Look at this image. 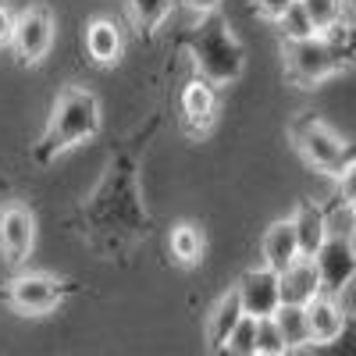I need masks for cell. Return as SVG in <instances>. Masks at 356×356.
I'll return each mask as SVG.
<instances>
[{
    "label": "cell",
    "mask_w": 356,
    "mask_h": 356,
    "mask_svg": "<svg viewBox=\"0 0 356 356\" xmlns=\"http://www.w3.org/2000/svg\"><path fill=\"white\" fill-rule=\"evenodd\" d=\"M278 36H282V43H307V40L317 36V29H314V22H310V15L300 0H296L289 8V15L278 22Z\"/></svg>",
    "instance_id": "cell-21"
},
{
    "label": "cell",
    "mask_w": 356,
    "mask_h": 356,
    "mask_svg": "<svg viewBox=\"0 0 356 356\" xmlns=\"http://www.w3.org/2000/svg\"><path fill=\"white\" fill-rule=\"evenodd\" d=\"M146 136L150 132L129 139L111 157L100 186L79 211L82 239L107 260L125 257L136 243L150 235V214L139 196V150L146 146Z\"/></svg>",
    "instance_id": "cell-1"
},
{
    "label": "cell",
    "mask_w": 356,
    "mask_h": 356,
    "mask_svg": "<svg viewBox=\"0 0 356 356\" xmlns=\"http://www.w3.org/2000/svg\"><path fill=\"white\" fill-rule=\"evenodd\" d=\"M15 29H18V15H11L8 4H0V47L15 43Z\"/></svg>",
    "instance_id": "cell-27"
},
{
    "label": "cell",
    "mask_w": 356,
    "mask_h": 356,
    "mask_svg": "<svg viewBox=\"0 0 356 356\" xmlns=\"http://www.w3.org/2000/svg\"><path fill=\"white\" fill-rule=\"evenodd\" d=\"M300 4L307 8L317 36H332L342 25V0H300Z\"/></svg>",
    "instance_id": "cell-22"
},
{
    "label": "cell",
    "mask_w": 356,
    "mask_h": 356,
    "mask_svg": "<svg viewBox=\"0 0 356 356\" xmlns=\"http://www.w3.org/2000/svg\"><path fill=\"white\" fill-rule=\"evenodd\" d=\"M257 356H289L285 335H282V328H278L275 317L257 321Z\"/></svg>",
    "instance_id": "cell-24"
},
{
    "label": "cell",
    "mask_w": 356,
    "mask_h": 356,
    "mask_svg": "<svg viewBox=\"0 0 356 356\" xmlns=\"http://www.w3.org/2000/svg\"><path fill=\"white\" fill-rule=\"evenodd\" d=\"M178 107H182V129L189 136L211 132L214 114H218V93H214V86L207 82L203 75H193L182 86V93H178Z\"/></svg>",
    "instance_id": "cell-10"
},
{
    "label": "cell",
    "mask_w": 356,
    "mask_h": 356,
    "mask_svg": "<svg viewBox=\"0 0 356 356\" xmlns=\"http://www.w3.org/2000/svg\"><path fill=\"white\" fill-rule=\"evenodd\" d=\"M335 200H342V203H353V200H356V164L339 178V196H335Z\"/></svg>",
    "instance_id": "cell-28"
},
{
    "label": "cell",
    "mask_w": 356,
    "mask_h": 356,
    "mask_svg": "<svg viewBox=\"0 0 356 356\" xmlns=\"http://www.w3.org/2000/svg\"><path fill=\"white\" fill-rule=\"evenodd\" d=\"M346 25H339L332 36H314L307 43H282V57H285V79L300 89H310L324 79H332L335 72H342L356 50L346 43L349 33H342Z\"/></svg>",
    "instance_id": "cell-4"
},
{
    "label": "cell",
    "mask_w": 356,
    "mask_h": 356,
    "mask_svg": "<svg viewBox=\"0 0 356 356\" xmlns=\"http://www.w3.org/2000/svg\"><path fill=\"white\" fill-rule=\"evenodd\" d=\"M225 356H257V321L253 317H243V324L232 332Z\"/></svg>",
    "instance_id": "cell-25"
},
{
    "label": "cell",
    "mask_w": 356,
    "mask_h": 356,
    "mask_svg": "<svg viewBox=\"0 0 356 356\" xmlns=\"http://www.w3.org/2000/svg\"><path fill=\"white\" fill-rule=\"evenodd\" d=\"M182 4H186L189 11H196L200 18H207V15L221 11V0H182Z\"/></svg>",
    "instance_id": "cell-29"
},
{
    "label": "cell",
    "mask_w": 356,
    "mask_h": 356,
    "mask_svg": "<svg viewBox=\"0 0 356 356\" xmlns=\"http://www.w3.org/2000/svg\"><path fill=\"white\" fill-rule=\"evenodd\" d=\"M72 292H75L72 282H61V278L43 275V271H29V275L11 278L4 289H0V300H4L8 307H15L18 314H50Z\"/></svg>",
    "instance_id": "cell-6"
},
{
    "label": "cell",
    "mask_w": 356,
    "mask_h": 356,
    "mask_svg": "<svg viewBox=\"0 0 356 356\" xmlns=\"http://www.w3.org/2000/svg\"><path fill=\"white\" fill-rule=\"evenodd\" d=\"M178 47L189 50L196 75H203L211 86H232L246 68V50L232 36V25L221 11L200 18L193 29H182Z\"/></svg>",
    "instance_id": "cell-3"
},
{
    "label": "cell",
    "mask_w": 356,
    "mask_h": 356,
    "mask_svg": "<svg viewBox=\"0 0 356 356\" xmlns=\"http://www.w3.org/2000/svg\"><path fill=\"white\" fill-rule=\"evenodd\" d=\"M292 146L303 154V161L332 178H342L356 164V143L342 139L332 125H324L317 114H300L289 125Z\"/></svg>",
    "instance_id": "cell-5"
},
{
    "label": "cell",
    "mask_w": 356,
    "mask_h": 356,
    "mask_svg": "<svg viewBox=\"0 0 356 356\" xmlns=\"http://www.w3.org/2000/svg\"><path fill=\"white\" fill-rule=\"evenodd\" d=\"M349 246H353V257H356V232L349 235Z\"/></svg>",
    "instance_id": "cell-30"
},
{
    "label": "cell",
    "mask_w": 356,
    "mask_h": 356,
    "mask_svg": "<svg viewBox=\"0 0 356 356\" xmlns=\"http://www.w3.org/2000/svg\"><path fill=\"white\" fill-rule=\"evenodd\" d=\"M36 243V218L29 207L22 203H8L0 211V250H4L8 264H22L29 253H33Z\"/></svg>",
    "instance_id": "cell-11"
},
{
    "label": "cell",
    "mask_w": 356,
    "mask_h": 356,
    "mask_svg": "<svg viewBox=\"0 0 356 356\" xmlns=\"http://www.w3.org/2000/svg\"><path fill=\"white\" fill-rule=\"evenodd\" d=\"M129 4V18L136 25V33L143 40H154V33L164 25V18L171 15L175 0H125Z\"/></svg>",
    "instance_id": "cell-18"
},
{
    "label": "cell",
    "mask_w": 356,
    "mask_h": 356,
    "mask_svg": "<svg viewBox=\"0 0 356 356\" xmlns=\"http://www.w3.org/2000/svg\"><path fill=\"white\" fill-rule=\"evenodd\" d=\"M260 257H264V267H271V271H289V267L300 260V239H296V225L292 218L285 221H275L271 228L264 232V239H260Z\"/></svg>",
    "instance_id": "cell-14"
},
{
    "label": "cell",
    "mask_w": 356,
    "mask_h": 356,
    "mask_svg": "<svg viewBox=\"0 0 356 356\" xmlns=\"http://www.w3.org/2000/svg\"><path fill=\"white\" fill-rule=\"evenodd\" d=\"M307 353L310 356H356V314L349 310V321H346V328H342L339 339L314 342V346H307Z\"/></svg>",
    "instance_id": "cell-23"
},
{
    "label": "cell",
    "mask_w": 356,
    "mask_h": 356,
    "mask_svg": "<svg viewBox=\"0 0 356 356\" xmlns=\"http://www.w3.org/2000/svg\"><path fill=\"white\" fill-rule=\"evenodd\" d=\"M314 264H317L324 296H335V300L356 278V257H353V246H349L346 235H332V239L324 243V250L314 257Z\"/></svg>",
    "instance_id": "cell-9"
},
{
    "label": "cell",
    "mask_w": 356,
    "mask_h": 356,
    "mask_svg": "<svg viewBox=\"0 0 356 356\" xmlns=\"http://www.w3.org/2000/svg\"><path fill=\"white\" fill-rule=\"evenodd\" d=\"M86 50L97 65H118L122 57V33L107 18H93L86 25Z\"/></svg>",
    "instance_id": "cell-17"
},
{
    "label": "cell",
    "mask_w": 356,
    "mask_h": 356,
    "mask_svg": "<svg viewBox=\"0 0 356 356\" xmlns=\"http://www.w3.org/2000/svg\"><path fill=\"white\" fill-rule=\"evenodd\" d=\"M97 136H100V100L82 86H65L50 107V122L40 143L33 146V161L50 164L61 154H68L72 146L97 139Z\"/></svg>",
    "instance_id": "cell-2"
},
{
    "label": "cell",
    "mask_w": 356,
    "mask_h": 356,
    "mask_svg": "<svg viewBox=\"0 0 356 356\" xmlns=\"http://www.w3.org/2000/svg\"><path fill=\"white\" fill-rule=\"evenodd\" d=\"M296 4V0H253V11L260 15V18H267V22H282L285 15H289V8Z\"/></svg>",
    "instance_id": "cell-26"
},
{
    "label": "cell",
    "mask_w": 356,
    "mask_h": 356,
    "mask_svg": "<svg viewBox=\"0 0 356 356\" xmlns=\"http://www.w3.org/2000/svg\"><path fill=\"white\" fill-rule=\"evenodd\" d=\"M321 292L324 289L314 260L300 257L289 271H282V307H310Z\"/></svg>",
    "instance_id": "cell-15"
},
{
    "label": "cell",
    "mask_w": 356,
    "mask_h": 356,
    "mask_svg": "<svg viewBox=\"0 0 356 356\" xmlns=\"http://www.w3.org/2000/svg\"><path fill=\"white\" fill-rule=\"evenodd\" d=\"M349 207H353V214H356V200H353V203H349Z\"/></svg>",
    "instance_id": "cell-31"
},
{
    "label": "cell",
    "mask_w": 356,
    "mask_h": 356,
    "mask_svg": "<svg viewBox=\"0 0 356 356\" xmlns=\"http://www.w3.org/2000/svg\"><path fill=\"white\" fill-rule=\"evenodd\" d=\"M292 225H296V239H300V253L307 260H314L324 243L332 239V232H328V211L310 200H300L296 203V214H292Z\"/></svg>",
    "instance_id": "cell-13"
},
{
    "label": "cell",
    "mask_w": 356,
    "mask_h": 356,
    "mask_svg": "<svg viewBox=\"0 0 356 356\" xmlns=\"http://www.w3.org/2000/svg\"><path fill=\"white\" fill-rule=\"evenodd\" d=\"M168 246H171L175 264H182V267H196V264L203 260V232H200L196 225L182 221V225H175V228H171Z\"/></svg>",
    "instance_id": "cell-19"
},
{
    "label": "cell",
    "mask_w": 356,
    "mask_h": 356,
    "mask_svg": "<svg viewBox=\"0 0 356 356\" xmlns=\"http://www.w3.org/2000/svg\"><path fill=\"white\" fill-rule=\"evenodd\" d=\"M15 54L22 65H40L54 47V11L47 4H29L18 15V29H15Z\"/></svg>",
    "instance_id": "cell-7"
},
{
    "label": "cell",
    "mask_w": 356,
    "mask_h": 356,
    "mask_svg": "<svg viewBox=\"0 0 356 356\" xmlns=\"http://www.w3.org/2000/svg\"><path fill=\"white\" fill-rule=\"evenodd\" d=\"M307 317H310V346L314 342H332L342 335L346 321H349V310H342V303L335 296H317V300L307 307Z\"/></svg>",
    "instance_id": "cell-16"
},
{
    "label": "cell",
    "mask_w": 356,
    "mask_h": 356,
    "mask_svg": "<svg viewBox=\"0 0 356 356\" xmlns=\"http://www.w3.org/2000/svg\"><path fill=\"white\" fill-rule=\"evenodd\" d=\"M275 321H278V328H282V335H285L289 353L310 346V317H307V307H282V310L275 314Z\"/></svg>",
    "instance_id": "cell-20"
},
{
    "label": "cell",
    "mask_w": 356,
    "mask_h": 356,
    "mask_svg": "<svg viewBox=\"0 0 356 356\" xmlns=\"http://www.w3.org/2000/svg\"><path fill=\"white\" fill-rule=\"evenodd\" d=\"M243 317H246V310L239 300V289H228L214 303V310L207 314V346H211L214 356H225V346H228L232 332L243 324Z\"/></svg>",
    "instance_id": "cell-12"
},
{
    "label": "cell",
    "mask_w": 356,
    "mask_h": 356,
    "mask_svg": "<svg viewBox=\"0 0 356 356\" xmlns=\"http://www.w3.org/2000/svg\"><path fill=\"white\" fill-rule=\"evenodd\" d=\"M349 4H353V8H356V0H349Z\"/></svg>",
    "instance_id": "cell-32"
},
{
    "label": "cell",
    "mask_w": 356,
    "mask_h": 356,
    "mask_svg": "<svg viewBox=\"0 0 356 356\" xmlns=\"http://www.w3.org/2000/svg\"><path fill=\"white\" fill-rule=\"evenodd\" d=\"M235 289H239L246 317L253 321H267L282 310V275L271 271V267H253V271L239 278Z\"/></svg>",
    "instance_id": "cell-8"
}]
</instances>
